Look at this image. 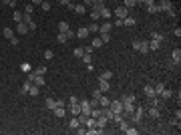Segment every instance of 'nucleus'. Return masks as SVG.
I'll return each mask as SVG.
<instances>
[{
	"label": "nucleus",
	"instance_id": "5701e85b",
	"mask_svg": "<svg viewBox=\"0 0 181 135\" xmlns=\"http://www.w3.org/2000/svg\"><path fill=\"white\" fill-rule=\"evenodd\" d=\"M99 79H103V81H109V79H113V71H103L101 75H99Z\"/></svg>",
	"mask_w": 181,
	"mask_h": 135
},
{
	"label": "nucleus",
	"instance_id": "412c9836",
	"mask_svg": "<svg viewBox=\"0 0 181 135\" xmlns=\"http://www.w3.org/2000/svg\"><path fill=\"white\" fill-rule=\"evenodd\" d=\"M67 40H68L67 32H58V34H57V43H58V45H65Z\"/></svg>",
	"mask_w": 181,
	"mask_h": 135
},
{
	"label": "nucleus",
	"instance_id": "2eb2a0df",
	"mask_svg": "<svg viewBox=\"0 0 181 135\" xmlns=\"http://www.w3.org/2000/svg\"><path fill=\"white\" fill-rule=\"evenodd\" d=\"M159 48H161V40L151 38V40H149V51H159Z\"/></svg>",
	"mask_w": 181,
	"mask_h": 135
},
{
	"label": "nucleus",
	"instance_id": "37998d69",
	"mask_svg": "<svg viewBox=\"0 0 181 135\" xmlns=\"http://www.w3.org/2000/svg\"><path fill=\"white\" fill-rule=\"evenodd\" d=\"M73 55L77 56V58H80V56L85 55V48H80V46H79V48H75V51H73Z\"/></svg>",
	"mask_w": 181,
	"mask_h": 135
},
{
	"label": "nucleus",
	"instance_id": "cd10ccee",
	"mask_svg": "<svg viewBox=\"0 0 181 135\" xmlns=\"http://www.w3.org/2000/svg\"><path fill=\"white\" fill-rule=\"evenodd\" d=\"M147 12H149V14H157V12H161V10H159V4H149Z\"/></svg>",
	"mask_w": 181,
	"mask_h": 135
},
{
	"label": "nucleus",
	"instance_id": "20e7f679",
	"mask_svg": "<svg viewBox=\"0 0 181 135\" xmlns=\"http://www.w3.org/2000/svg\"><path fill=\"white\" fill-rule=\"evenodd\" d=\"M95 121H97V127H103V129H105L107 123H109V117H107L105 113H101L99 117H95Z\"/></svg>",
	"mask_w": 181,
	"mask_h": 135
},
{
	"label": "nucleus",
	"instance_id": "e2e57ef3",
	"mask_svg": "<svg viewBox=\"0 0 181 135\" xmlns=\"http://www.w3.org/2000/svg\"><path fill=\"white\" fill-rule=\"evenodd\" d=\"M70 2H73V0H70Z\"/></svg>",
	"mask_w": 181,
	"mask_h": 135
},
{
	"label": "nucleus",
	"instance_id": "6ab92c4d",
	"mask_svg": "<svg viewBox=\"0 0 181 135\" xmlns=\"http://www.w3.org/2000/svg\"><path fill=\"white\" fill-rule=\"evenodd\" d=\"M38 93H40V87H38V85H30V89H28V95H30V97H36V95H38Z\"/></svg>",
	"mask_w": 181,
	"mask_h": 135
},
{
	"label": "nucleus",
	"instance_id": "864d4df0",
	"mask_svg": "<svg viewBox=\"0 0 181 135\" xmlns=\"http://www.w3.org/2000/svg\"><path fill=\"white\" fill-rule=\"evenodd\" d=\"M22 71L24 73H30V65H28V63H22Z\"/></svg>",
	"mask_w": 181,
	"mask_h": 135
},
{
	"label": "nucleus",
	"instance_id": "603ef678",
	"mask_svg": "<svg viewBox=\"0 0 181 135\" xmlns=\"http://www.w3.org/2000/svg\"><path fill=\"white\" fill-rule=\"evenodd\" d=\"M68 103H70V105H73V103H79V97H75V95H70V97H68Z\"/></svg>",
	"mask_w": 181,
	"mask_h": 135
},
{
	"label": "nucleus",
	"instance_id": "c85d7f7f",
	"mask_svg": "<svg viewBox=\"0 0 181 135\" xmlns=\"http://www.w3.org/2000/svg\"><path fill=\"white\" fill-rule=\"evenodd\" d=\"M80 125V121H79V117H73V119H70V121H68V127H70V129H77V127H79Z\"/></svg>",
	"mask_w": 181,
	"mask_h": 135
},
{
	"label": "nucleus",
	"instance_id": "a211bd4d",
	"mask_svg": "<svg viewBox=\"0 0 181 135\" xmlns=\"http://www.w3.org/2000/svg\"><path fill=\"white\" fill-rule=\"evenodd\" d=\"M52 113H55V117H65V115H67V109H65V107H55Z\"/></svg>",
	"mask_w": 181,
	"mask_h": 135
},
{
	"label": "nucleus",
	"instance_id": "1a4fd4ad",
	"mask_svg": "<svg viewBox=\"0 0 181 135\" xmlns=\"http://www.w3.org/2000/svg\"><path fill=\"white\" fill-rule=\"evenodd\" d=\"M16 32H18V34H26V32H30V28H28V24L18 22V24H16Z\"/></svg>",
	"mask_w": 181,
	"mask_h": 135
},
{
	"label": "nucleus",
	"instance_id": "49530a36",
	"mask_svg": "<svg viewBox=\"0 0 181 135\" xmlns=\"http://www.w3.org/2000/svg\"><path fill=\"white\" fill-rule=\"evenodd\" d=\"M151 38H155V40H163V34H161V32H151Z\"/></svg>",
	"mask_w": 181,
	"mask_h": 135
},
{
	"label": "nucleus",
	"instance_id": "58836bf2",
	"mask_svg": "<svg viewBox=\"0 0 181 135\" xmlns=\"http://www.w3.org/2000/svg\"><path fill=\"white\" fill-rule=\"evenodd\" d=\"M80 58H83V63H85V65H90V63H93V58H90V53H85V55L80 56Z\"/></svg>",
	"mask_w": 181,
	"mask_h": 135
},
{
	"label": "nucleus",
	"instance_id": "4be33fe9",
	"mask_svg": "<svg viewBox=\"0 0 181 135\" xmlns=\"http://www.w3.org/2000/svg\"><path fill=\"white\" fill-rule=\"evenodd\" d=\"M99 18H101V14H99V8H95V6H93V10H90V20H93V22H97Z\"/></svg>",
	"mask_w": 181,
	"mask_h": 135
},
{
	"label": "nucleus",
	"instance_id": "a19ab883",
	"mask_svg": "<svg viewBox=\"0 0 181 135\" xmlns=\"http://www.w3.org/2000/svg\"><path fill=\"white\" fill-rule=\"evenodd\" d=\"M99 103H101L103 107H109V103H111V101H109V97H105V95H101V97H99Z\"/></svg>",
	"mask_w": 181,
	"mask_h": 135
},
{
	"label": "nucleus",
	"instance_id": "423d86ee",
	"mask_svg": "<svg viewBox=\"0 0 181 135\" xmlns=\"http://www.w3.org/2000/svg\"><path fill=\"white\" fill-rule=\"evenodd\" d=\"M22 22L28 24V28H30V30H34V28H36V22L32 20V16H30V14H22Z\"/></svg>",
	"mask_w": 181,
	"mask_h": 135
},
{
	"label": "nucleus",
	"instance_id": "dca6fc26",
	"mask_svg": "<svg viewBox=\"0 0 181 135\" xmlns=\"http://www.w3.org/2000/svg\"><path fill=\"white\" fill-rule=\"evenodd\" d=\"M143 93H145V97H155V89H153V87H151V85H145V87H143Z\"/></svg>",
	"mask_w": 181,
	"mask_h": 135
},
{
	"label": "nucleus",
	"instance_id": "6e6552de",
	"mask_svg": "<svg viewBox=\"0 0 181 135\" xmlns=\"http://www.w3.org/2000/svg\"><path fill=\"white\" fill-rule=\"evenodd\" d=\"M79 105H80V113H85V115H90V103L87 101V99L79 101Z\"/></svg>",
	"mask_w": 181,
	"mask_h": 135
},
{
	"label": "nucleus",
	"instance_id": "de8ad7c7",
	"mask_svg": "<svg viewBox=\"0 0 181 135\" xmlns=\"http://www.w3.org/2000/svg\"><path fill=\"white\" fill-rule=\"evenodd\" d=\"M90 2H93V6H95V8H99V6L105 4V0H90Z\"/></svg>",
	"mask_w": 181,
	"mask_h": 135
},
{
	"label": "nucleus",
	"instance_id": "9d476101",
	"mask_svg": "<svg viewBox=\"0 0 181 135\" xmlns=\"http://www.w3.org/2000/svg\"><path fill=\"white\" fill-rule=\"evenodd\" d=\"M109 89H111V83H109V81L99 79V91H101V93H107Z\"/></svg>",
	"mask_w": 181,
	"mask_h": 135
},
{
	"label": "nucleus",
	"instance_id": "c756f323",
	"mask_svg": "<svg viewBox=\"0 0 181 135\" xmlns=\"http://www.w3.org/2000/svg\"><path fill=\"white\" fill-rule=\"evenodd\" d=\"M73 10H75V12H79L80 16H83V14H85V10H87V8H85V4H75V6H73Z\"/></svg>",
	"mask_w": 181,
	"mask_h": 135
},
{
	"label": "nucleus",
	"instance_id": "09e8293b",
	"mask_svg": "<svg viewBox=\"0 0 181 135\" xmlns=\"http://www.w3.org/2000/svg\"><path fill=\"white\" fill-rule=\"evenodd\" d=\"M34 73H38V75H45V73H46V67H36V69H34Z\"/></svg>",
	"mask_w": 181,
	"mask_h": 135
},
{
	"label": "nucleus",
	"instance_id": "680f3d73",
	"mask_svg": "<svg viewBox=\"0 0 181 135\" xmlns=\"http://www.w3.org/2000/svg\"><path fill=\"white\" fill-rule=\"evenodd\" d=\"M0 2H2V4H6V6L10 4V0H0Z\"/></svg>",
	"mask_w": 181,
	"mask_h": 135
},
{
	"label": "nucleus",
	"instance_id": "f257e3e1",
	"mask_svg": "<svg viewBox=\"0 0 181 135\" xmlns=\"http://www.w3.org/2000/svg\"><path fill=\"white\" fill-rule=\"evenodd\" d=\"M26 79L30 81V83H34V85H38V87H42L46 81H45V75H38V73H34V71H30L28 73V77Z\"/></svg>",
	"mask_w": 181,
	"mask_h": 135
},
{
	"label": "nucleus",
	"instance_id": "13d9d810",
	"mask_svg": "<svg viewBox=\"0 0 181 135\" xmlns=\"http://www.w3.org/2000/svg\"><path fill=\"white\" fill-rule=\"evenodd\" d=\"M173 34H175V36H181V28H179V26H177V28L173 30Z\"/></svg>",
	"mask_w": 181,
	"mask_h": 135
},
{
	"label": "nucleus",
	"instance_id": "0eeeda50",
	"mask_svg": "<svg viewBox=\"0 0 181 135\" xmlns=\"http://www.w3.org/2000/svg\"><path fill=\"white\" fill-rule=\"evenodd\" d=\"M173 8V2L171 0H161V4H159V10L161 12H169Z\"/></svg>",
	"mask_w": 181,
	"mask_h": 135
},
{
	"label": "nucleus",
	"instance_id": "8fccbe9b",
	"mask_svg": "<svg viewBox=\"0 0 181 135\" xmlns=\"http://www.w3.org/2000/svg\"><path fill=\"white\" fill-rule=\"evenodd\" d=\"M24 14H32V4H26V6H24Z\"/></svg>",
	"mask_w": 181,
	"mask_h": 135
},
{
	"label": "nucleus",
	"instance_id": "473e14b6",
	"mask_svg": "<svg viewBox=\"0 0 181 135\" xmlns=\"http://www.w3.org/2000/svg\"><path fill=\"white\" fill-rule=\"evenodd\" d=\"M12 18H14V22H16V24H18V22H22V12L14 10V14H12Z\"/></svg>",
	"mask_w": 181,
	"mask_h": 135
},
{
	"label": "nucleus",
	"instance_id": "4468645a",
	"mask_svg": "<svg viewBox=\"0 0 181 135\" xmlns=\"http://www.w3.org/2000/svg\"><path fill=\"white\" fill-rule=\"evenodd\" d=\"M70 115H73V117H79L80 115V105L79 103H73V105H70Z\"/></svg>",
	"mask_w": 181,
	"mask_h": 135
},
{
	"label": "nucleus",
	"instance_id": "2f4dec72",
	"mask_svg": "<svg viewBox=\"0 0 181 135\" xmlns=\"http://www.w3.org/2000/svg\"><path fill=\"white\" fill-rule=\"evenodd\" d=\"M55 107H57V101H55V99H50V97H48V99H46V109H48V111H52V109H55Z\"/></svg>",
	"mask_w": 181,
	"mask_h": 135
},
{
	"label": "nucleus",
	"instance_id": "79ce46f5",
	"mask_svg": "<svg viewBox=\"0 0 181 135\" xmlns=\"http://www.w3.org/2000/svg\"><path fill=\"white\" fill-rule=\"evenodd\" d=\"M87 28H89V32H99V24L97 22H90Z\"/></svg>",
	"mask_w": 181,
	"mask_h": 135
},
{
	"label": "nucleus",
	"instance_id": "39448f33",
	"mask_svg": "<svg viewBox=\"0 0 181 135\" xmlns=\"http://www.w3.org/2000/svg\"><path fill=\"white\" fill-rule=\"evenodd\" d=\"M115 16H117V18H127V16H129V8H125V6L115 8Z\"/></svg>",
	"mask_w": 181,
	"mask_h": 135
},
{
	"label": "nucleus",
	"instance_id": "9b49d317",
	"mask_svg": "<svg viewBox=\"0 0 181 135\" xmlns=\"http://www.w3.org/2000/svg\"><path fill=\"white\" fill-rule=\"evenodd\" d=\"M99 14H101V18H111V10L103 4V6H99Z\"/></svg>",
	"mask_w": 181,
	"mask_h": 135
},
{
	"label": "nucleus",
	"instance_id": "72a5a7b5",
	"mask_svg": "<svg viewBox=\"0 0 181 135\" xmlns=\"http://www.w3.org/2000/svg\"><path fill=\"white\" fill-rule=\"evenodd\" d=\"M153 89H155V95H157V97H159V93H161V91L165 89V83H163V81H161V83H157V85H155V87H153Z\"/></svg>",
	"mask_w": 181,
	"mask_h": 135
},
{
	"label": "nucleus",
	"instance_id": "ea45409f",
	"mask_svg": "<svg viewBox=\"0 0 181 135\" xmlns=\"http://www.w3.org/2000/svg\"><path fill=\"white\" fill-rule=\"evenodd\" d=\"M2 34H4V36H6L8 40H10L12 36H14V30H12V28H4V30H2Z\"/></svg>",
	"mask_w": 181,
	"mask_h": 135
},
{
	"label": "nucleus",
	"instance_id": "a18cd8bd",
	"mask_svg": "<svg viewBox=\"0 0 181 135\" xmlns=\"http://www.w3.org/2000/svg\"><path fill=\"white\" fill-rule=\"evenodd\" d=\"M45 58H46V61H50V58H55V53H52L50 48H48V51H45Z\"/></svg>",
	"mask_w": 181,
	"mask_h": 135
},
{
	"label": "nucleus",
	"instance_id": "c9c22d12",
	"mask_svg": "<svg viewBox=\"0 0 181 135\" xmlns=\"http://www.w3.org/2000/svg\"><path fill=\"white\" fill-rule=\"evenodd\" d=\"M99 46H103V40H101V36H95L93 38V48H99Z\"/></svg>",
	"mask_w": 181,
	"mask_h": 135
},
{
	"label": "nucleus",
	"instance_id": "f8f14e48",
	"mask_svg": "<svg viewBox=\"0 0 181 135\" xmlns=\"http://www.w3.org/2000/svg\"><path fill=\"white\" fill-rule=\"evenodd\" d=\"M171 58H173L175 65H179V63H181V48H175V51L171 53Z\"/></svg>",
	"mask_w": 181,
	"mask_h": 135
},
{
	"label": "nucleus",
	"instance_id": "3c124183",
	"mask_svg": "<svg viewBox=\"0 0 181 135\" xmlns=\"http://www.w3.org/2000/svg\"><path fill=\"white\" fill-rule=\"evenodd\" d=\"M40 8H42V10H50V2H42Z\"/></svg>",
	"mask_w": 181,
	"mask_h": 135
},
{
	"label": "nucleus",
	"instance_id": "a878e982",
	"mask_svg": "<svg viewBox=\"0 0 181 135\" xmlns=\"http://www.w3.org/2000/svg\"><path fill=\"white\" fill-rule=\"evenodd\" d=\"M75 34H77L79 38H87V36H89V28H79Z\"/></svg>",
	"mask_w": 181,
	"mask_h": 135
},
{
	"label": "nucleus",
	"instance_id": "393cba45",
	"mask_svg": "<svg viewBox=\"0 0 181 135\" xmlns=\"http://www.w3.org/2000/svg\"><path fill=\"white\" fill-rule=\"evenodd\" d=\"M123 24H125V26H135L137 20L133 18V16H127V18H123Z\"/></svg>",
	"mask_w": 181,
	"mask_h": 135
},
{
	"label": "nucleus",
	"instance_id": "c03bdc74",
	"mask_svg": "<svg viewBox=\"0 0 181 135\" xmlns=\"http://www.w3.org/2000/svg\"><path fill=\"white\" fill-rule=\"evenodd\" d=\"M149 103H151V107H157L159 97H157V95H155V97H149Z\"/></svg>",
	"mask_w": 181,
	"mask_h": 135
},
{
	"label": "nucleus",
	"instance_id": "4d7b16f0",
	"mask_svg": "<svg viewBox=\"0 0 181 135\" xmlns=\"http://www.w3.org/2000/svg\"><path fill=\"white\" fill-rule=\"evenodd\" d=\"M101 95H103V93H101V91H99V89H97V91H95V93H93V97H95V99H99Z\"/></svg>",
	"mask_w": 181,
	"mask_h": 135
},
{
	"label": "nucleus",
	"instance_id": "052dcab7",
	"mask_svg": "<svg viewBox=\"0 0 181 135\" xmlns=\"http://www.w3.org/2000/svg\"><path fill=\"white\" fill-rule=\"evenodd\" d=\"M45 0H32V4H42Z\"/></svg>",
	"mask_w": 181,
	"mask_h": 135
},
{
	"label": "nucleus",
	"instance_id": "aec40b11",
	"mask_svg": "<svg viewBox=\"0 0 181 135\" xmlns=\"http://www.w3.org/2000/svg\"><path fill=\"white\" fill-rule=\"evenodd\" d=\"M135 101H137V97H135V95H131V93L121 97V103H135Z\"/></svg>",
	"mask_w": 181,
	"mask_h": 135
},
{
	"label": "nucleus",
	"instance_id": "ddd939ff",
	"mask_svg": "<svg viewBox=\"0 0 181 135\" xmlns=\"http://www.w3.org/2000/svg\"><path fill=\"white\" fill-rule=\"evenodd\" d=\"M147 115H149V117H151V119H159V115H161V111H159L157 107H149Z\"/></svg>",
	"mask_w": 181,
	"mask_h": 135
},
{
	"label": "nucleus",
	"instance_id": "bb28decb",
	"mask_svg": "<svg viewBox=\"0 0 181 135\" xmlns=\"http://www.w3.org/2000/svg\"><path fill=\"white\" fill-rule=\"evenodd\" d=\"M111 28H113V24H111V22H105L103 26H99V32H111Z\"/></svg>",
	"mask_w": 181,
	"mask_h": 135
},
{
	"label": "nucleus",
	"instance_id": "b1692460",
	"mask_svg": "<svg viewBox=\"0 0 181 135\" xmlns=\"http://www.w3.org/2000/svg\"><path fill=\"white\" fill-rule=\"evenodd\" d=\"M159 97H161V99H165V101H167V99H171V97H173V93H171L169 89H163V91H161V93H159Z\"/></svg>",
	"mask_w": 181,
	"mask_h": 135
},
{
	"label": "nucleus",
	"instance_id": "e433bc0d",
	"mask_svg": "<svg viewBox=\"0 0 181 135\" xmlns=\"http://www.w3.org/2000/svg\"><path fill=\"white\" fill-rule=\"evenodd\" d=\"M101 40H103V45H105V43H111V32H101Z\"/></svg>",
	"mask_w": 181,
	"mask_h": 135
},
{
	"label": "nucleus",
	"instance_id": "f03ea898",
	"mask_svg": "<svg viewBox=\"0 0 181 135\" xmlns=\"http://www.w3.org/2000/svg\"><path fill=\"white\" fill-rule=\"evenodd\" d=\"M133 48L137 53H149V40H133Z\"/></svg>",
	"mask_w": 181,
	"mask_h": 135
},
{
	"label": "nucleus",
	"instance_id": "6e6d98bb",
	"mask_svg": "<svg viewBox=\"0 0 181 135\" xmlns=\"http://www.w3.org/2000/svg\"><path fill=\"white\" fill-rule=\"evenodd\" d=\"M115 26H125V24H123V18H117V20H115Z\"/></svg>",
	"mask_w": 181,
	"mask_h": 135
},
{
	"label": "nucleus",
	"instance_id": "f704fd0d",
	"mask_svg": "<svg viewBox=\"0 0 181 135\" xmlns=\"http://www.w3.org/2000/svg\"><path fill=\"white\" fill-rule=\"evenodd\" d=\"M123 6L125 8H133V6H137V0H123Z\"/></svg>",
	"mask_w": 181,
	"mask_h": 135
},
{
	"label": "nucleus",
	"instance_id": "f3484780",
	"mask_svg": "<svg viewBox=\"0 0 181 135\" xmlns=\"http://www.w3.org/2000/svg\"><path fill=\"white\" fill-rule=\"evenodd\" d=\"M30 85H32V83H30V81L26 79L22 83V87H20V95H28V89H30Z\"/></svg>",
	"mask_w": 181,
	"mask_h": 135
},
{
	"label": "nucleus",
	"instance_id": "4c0bfd02",
	"mask_svg": "<svg viewBox=\"0 0 181 135\" xmlns=\"http://www.w3.org/2000/svg\"><path fill=\"white\" fill-rule=\"evenodd\" d=\"M123 133H127V135H137V133H139V129H135V127H131V125H129Z\"/></svg>",
	"mask_w": 181,
	"mask_h": 135
},
{
	"label": "nucleus",
	"instance_id": "7c9ffc66",
	"mask_svg": "<svg viewBox=\"0 0 181 135\" xmlns=\"http://www.w3.org/2000/svg\"><path fill=\"white\" fill-rule=\"evenodd\" d=\"M58 30H60V32H68V30H70V28H68V22L60 20V22H58Z\"/></svg>",
	"mask_w": 181,
	"mask_h": 135
},
{
	"label": "nucleus",
	"instance_id": "7ed1b4c3",
	"mask_svg": "<svg viewBox=\"0 0 181 135\" xmlns=\"http://www.w3.org/2000/svg\"><path fill=\"white\" fill-rule=\"evenodd\" d=\"M143 117H145V109H143V107H135V111L131 113L133 123H141V121H143Z\"/></svg>",
	"mask_w": 181,
	"mask_h": 135
},
{
	"label": "nucleus",
	"instance_id": "5fc2aeb1",
	"mask_svg": "<svg viewBox=\"0 0 181 135\" xmlns=\"http://www.w3.org/2000/svg\"><path fill=\"white\" fill-rule=\"evenodd\" d=\"M10 45L12 46H18V38H16V36H12V38H10Z\"/></svg>",
	"mask_w": 181,
	"mask_h": 135
},
{
	"label": "nucleus",
	"instance_id": "bf43d9fd",
	"mask_svg": "<svg viewBox=\"0 0 181 135\" xmlns=\"http://www.w3.org/2000/svg\"><path fill=\"white\" fill-rule=\"evenodd\" d=\"M58 2H60L62 6H68V4H70V0H58Z\"/></svg>",
	"mask_w": 181,
	"mask_h": 135
}]
</instances>
